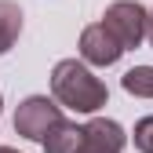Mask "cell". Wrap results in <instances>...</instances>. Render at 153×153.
<instances>
[{"mask_svg":"<svg viewBox=\"0 0 153 153\" xmlns=\"http://www.w3.org/2000/svg\"><path fill=\"white\" fill-rule=\"evenodd\" d=\"M120 84L128 95H135V99H153V66H135L120 76Z\"/></svg>","mask_w":153,"mask_h":153,"instance_id":"cell-8","label":"cell"},{"mask_svg":"<svg viewBox=\"0 0 153 153\" xmlns=\"http://www.w3.org/2000/svg\"><path fill=\"white\" fill-rule=\"evenodd\" d=\"M120 55L124 48L117 44V36H113L102 22H95L80 33V62L88 66H113V62H120Z\"/></svg>","mask_w":153,"mask_h":153,"instance_id":"cell-4","label":"cell"},{"mask_svg":"<svg viewBox=\"0 0 153 153\" xmlns=\"http://www.w3.org/2000/svg\"><path fill=\"white\" fill-rule=\"evenodd\" d=\"M128 142L124 135V128L117 120H109V117H91L84 124V142L76 153H120Z\"/></svg>","mask_w":153,"mask_h":153,"instance_id":"cell-5","label":"cell"},{"mask_svg":"<svg viewBox=\"0 0 153 153\" xmlns=\"http://www.w3.org/2000/svg\"><path fill=\"white\" fill-rule=\"evenodd\" d=\"M62 120H66L62 106L55 99H48V95H29V99H22L18 109H15V131L22 139H29V142H40V146Z\"/></svg>","mask_w":153,"mask_h":153,"instance_id":"cell-2","label":"cell"},{"mask_svg":"<svg viewBox=\"0 0 153 153\" xmlns=\"http://www.w3.org/2000/svg\"><path fill=\"white\" fill-rule=\"evenodd\" d=\"M51 99L59 106H66V109H73V113H99L109 102V91L91 73L88 62L62 59L51 69Z\"/></svg>","mask_w":153,"mask_h":153,"instance_id":"cell-1","label":"cell"},{"mask_svg":"<svg viewBox=\"0 0 153 153\" xmlns=\"http://www.w3.org/2000/svg\"><path fill=\"white\" fill-rule=\"evenodd\" d=\"M80 142H84V124L62 120V124L44 139V153H76Z\"/></svg>","mask_w":153,"mask_h":153,"instance_id":"cell-6","label":"cell"},{"mask_svg":"<svg viewBox=\"0 0 153 153\" xmlns=\"http://www.w3.org/2000/svg\"><path fill=\"white\" fill-rule=\"evenodd\" d=\"M131 142H135L139 153H153V113L149 117H142L135 124V131H131Z\"/></svg>","mask_w":153,"mask_h":153,"instance_id":"cell-9","label":"cell"},{"mask_svg":"<svg viewBox=\"0 0 153 153\" xmlns=\"http://www.w3.org/2000/svg\"><path fill=\"white\" fill-rule=\"evenodd\" d=\"M0 113H4V95H0Z\"/></svg>","mask_w":153,"mask_h":153,"instance_id":"cell-12","label":"cell"},{"mask_svg":"<svg viewBox=\"0 0 153 153\" xmlns=\"http://www.w3.org/2000/svg\"><path fill=\"white\" fill-rule=\"evenodd\" d=\"M102 26L117 36V44L124 51H135L146 40V29H149V11L139 4V0H117L109 4L102 15Z\"/></svg>","mask_w":153,"mask_h":153,"instance_id":"cell-3","label":"cell"},{"mask_svg":"<svg viewBox=\"0 0 153 153\" xmlns=\"http://www.w3.org/2000/svg\"><path fill=\"white\" fill-rule=\"evenodd\" d=\"M146 40L153 44V11H149V29H146Z\"/></svg>","mask_w":153,"mask_h":153,"instance_id":"cell-10","label":"cell"},{"mask_svg":"<svg viewBox=\"0 0 153 153\" xmlns=\"http://www.w3.org/2000/svg\"><path fill=\"white\" fill-rule=\"evenodd\" d=\"M22 36V11L11 0H0V55H7Z\"/></svg>","mask_w":153,"mask_h":153,"instance_id":"cell-7","label":"cell"},{"mask_svg":"<svg viewBox=\"0 0 153 153\" xmlns=\"http://www.w3.org/2000/svg\"><path fill=\"white\" fill-rule=\"evenodd\" d=\"M0 153H18V149L15 146H0Z\"/></svg>","mask_w":153,"mask_h":153,"instance_id":"cell-11","label":"cell"}]
</instances>
